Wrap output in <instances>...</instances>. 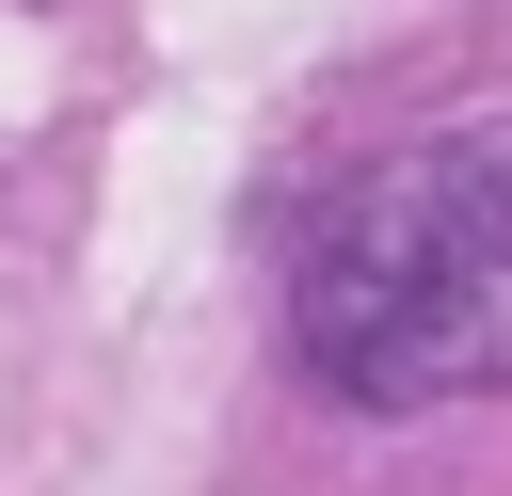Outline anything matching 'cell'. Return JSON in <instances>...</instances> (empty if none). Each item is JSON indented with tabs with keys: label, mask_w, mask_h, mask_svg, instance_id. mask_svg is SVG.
<instances>
[{
	"label": "cell",
	"mask_w": 512,
	"mask_h": 496,
	"mask_svg": "<svg viewBox=\"0 0 512 496\" xmlns=\"http://www.w3.org/2000/svg\"><path fill=\"white\" fill-rule=\"evenodd\" d=\"M288 336L368 416H432V400L512 384V128H448V144L352 176L336 224L304 240Z\"/></svg>",
	"instance_id": "cell-1"
}]
</instances>
